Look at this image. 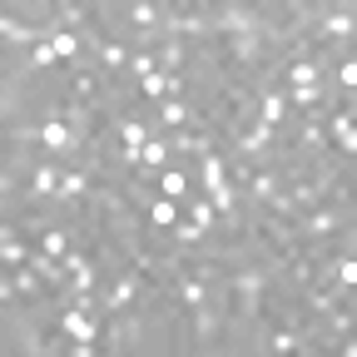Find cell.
Returning a JSON list of instances; mask_svg holds the SVG:
<instances>
[{
  "mask_svg": "<svg viewBox=\"0 0 357 357\" xmlns=\"http://www.w3.org/2000/svg\"><path fill=\"white\" fill-rule=\"evenodd\" d=\"M253 114L263 119V124H273V129H283L288 119H293V109H288V95L278 84H268V89H258V105H253Z\"/></svg>",
  "mask_w": 357,
  "mask_h": 357,
  "instance_id": "277c9868",
  "label": "cell"
},
{
  "mask_svg": "<svg viewBox=\"0 0 357 357\" xmlns=\"http://www.w3.org/2000/svg\"><path fill=\"white\" fill-rule=\"evenodd\" d=\"M154 55H159V70H164V75H184V70H189V60H194V45L169 40V35H164V40L154 45Z\"/></svg>",
  "mask_w": 357,
  "mask_h": 357,
  "instance_id": "8992f818",
  "label": "cell"
},
{
  "mask_svg": "<svg viewBox=\"0 0 357 357\" xmlns=\"http://www.w3.org/2000/svg\"><path fill=\"white\" fill-rule=\"evenodd\" d=\"M178 218H184V204H174V199L154 194V204L144 208V229H149V234H169Z\"/></svg>",
  "mask_w": 357,
  "mask_h": 357,
  "instance_id": "5b68a950",
  "label": "cell"
},
{
  "mask_svg": "<svg viewBox=\"0 0 357 357\" xmlns=\"http://www.w3.org/2000/svg\"><path fill=\"white\" fill-rule=\"evenodd\" d=\"M278 189H283V164H263V169L248 174V184L238 194H243V208H263Z\"/></svg>",
  "mask_w": 357,
  "mask_h": 357,
  "instance_id": "7a4b0ae2",
  "label": "cell"
},
{
  "mask_svg": "<svg viewBox=\"0 0 357 357\" xmlns=\"http://www.w3.org/2000/svg\"><path fill=\"white\" fill-rule=\"evenodd\" d=\"M164 35L184 45H208V6H164Z\"/></svg>",
  "mask_w": 357,
  "mask_h": 357,
  "instance_id": "6da1fadb",
  "label": "cell"
},
{
  "mask_svg": "<svg viewBox=\"0 0 357 357\" xmlns=\"http://www.w3.org/2000/svg\"><path fill=\"white\" fill-rule=\"evenodd\" d=\"M169 164H174L169 139H164V134H154V139L144 144V154H139V169H129V174H144V178H154V174H164Z\"/></svg>",
  "mask_w": 357,
  "mask_h": 357,
  "instance_id": "52a82bcc",
  "label": "cell"
},
{
  "mask_svg": "<svg viewBox=\"0 0 357 357\" xmlns=\"http://www.w3.org/2000/svg\"><path fill=\"white\" fill-rule=\"evenodd\" d=\"M154 189L174 204H189L199 189H194V164H169L164 174H154Z\"/></svg>",
  "mask_w": 357,
  "mask_h": 357,
  "instance_id": "3957f363",
  "label": "cell"
},
{
  "mask_svg": "<svg viewBox=\"0 0 357 357\" xmlns=\"http://www.w3.org/2000/svg\"><path fill=\"white\" fill-rule=\"evenodd\" d=\"M184 218H194V223H199V229H204L208 238H213V229H218V208H213L204 194H194V199L184 204Z\"/></svg>",
  "mask_w": 357,
  "mask_h": 357,
  "instance_id": "ba28073f",
  "label": "cell"
}]
</instances>
